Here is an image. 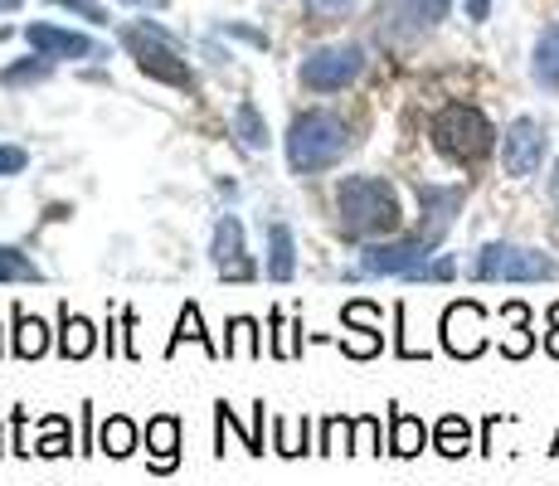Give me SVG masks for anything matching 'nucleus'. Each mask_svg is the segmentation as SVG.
Masks as SVG:
<instances>
[{
  "instance_id": "obj_1",
  "label": "nucleus",
  "mask_w": 559,
  "mask_h": 486,
  "mask_svg": "<svg viewBox=\"0 0 559 486\" xmlns=\"http://www.w3.org/2000/svg\"><path fill=\"white\" fill-rule=\"evenodd\" d=\"M336 224L346 239H390L404 224L400 190L380 176H346L336 186Z\"/></svg>"
},
{
  "instance_id": "obj_2",
  "label": "nucleus",
  "mask_w": 559,
  "mask_h": 486,
  "mask_svg": "<svg viewBox=\"0 0 559 486\" xmlns=\"http://www.w3.org/2000/svg\"><path fill=\"white\" fill-rule=\"evenodd\" d=\"M346 151H350V127L326 107L297 112L293 127H287V166H293V176H317V170L336 166Z\"/></svg>"
},
{
  "instance_id": "obj_3",
  "label": "nucleus",
  "mask_w": 559,
  "mask_h": 486,
  "mask_svg": "<svg viewBox=\"0 0 559 486\" xmlns=\"http://www.w3.org/2000/svg\"><path fill=\"white\" fill-rule=\"evenodd\" d=\"M428 137H433L438 156H448L453 166H477V161H487L491 146H497V127H491L487 112H481V107H472V103L438 107Z\"/></svg>"
},
{
  "instance_id": "obj_4",
  "label": "nucleus",
  "mask_w": 559,
  "mask_h": 486,
  "mask_svg": "<svg viewBox=\"0 0 559 486\" xmlns=\"http://www.w3.org/2000/svg\"><path fill=\"white\" fill-rule=\"evenodd\" d=\"M122 49L136 59V69L156 83H170L180 93H195V69L180 59V39L166 35L156 20H142V25H122Z\"/></svg>"
},
{
  "instance_id": "obj_5",
  "label": "nucleus",
  "mask_w": 559,
  "mask_h": 486,
  "mask_svg": "<svg viewBox=\"0 0 559 486\" xmlns=\"http://www.w3.org/2000/svg\"><path fill=\"white\" fill-rule=\"evenodd\" d=\"M472 277H477V283H555L559 263L550 253H540V248H531V244L497 239L477 253Z\"/></svg>"
},
{
  "instance_id": "obj_6",
  "label": "nucleus",
  "mask_w": 559,
  "mask_h": 486,
  "mask_svg": "<svg viewBox=\"0 0 559 486\" xmlns=\"http://www.w3.org/2000/svg\"><path fill=\"white\" fill-rule=\"evenodd\" d=\"M433 253H438V239H428V234H408V239H370L365 253H360V273H370V277H418Z\"/></svg>"
},
{
  "instance_id": "obj_7",
  "label": "nucleus",
  "mask_w": 559,
  "mask_h": 486,
  "mask_svg": "<svg viewBox=\"0 0 559 486\" xmlns=\"http://www.w3.org/2000/svg\"><path fill=\"white\" fill-rule=\"evenodd\" d=\"M365 73V49L360 45H321L302 59V88L311 93H341Z\"/></svg>"
},
{
  "instance_id": "obj_8",
  "label": "nucleus",
  "mask_w": 559,
  "mask_h": 486,
  "mask_svg": "<svg viewBox=\"0 0 559 486\" xmlns=\"http://www.w3.org/2000/svg\"><path fill=\"white\" fill-rule=\"evenodd\" d=\"M438 331H443V351L453 360H477L487 351V311L477 301H453L443 311V327Z\"/></svg>"
},
{
  "instance_id": "obj_9",
  "label": "nucleus",
  "mask_w": 559,
  "mask_h": 486,
  "mask_svg": "<svg viewBox=\"0 0 559 486\" xmlns=\"http://www.w3.org/2000/svg\"><path fill=\"white\" fill-rule=\"evenodd\" d=\"M545 146H550L545 127L535 122V117H515L507 127V137H501V166H507V176H515V180L535 176L545 161Z\"/></svg>"
},
{
  "instance_id": "obj_10",
  "label": "nucleus",
  "mask_w": 559,
  "mask_h": 486,
  "mask_svg": "<svg viewBox=\"0 0 559 486\" xmlns=\"http://www.w3.org/2000/svg\"><path fill=\"white\" fill-rule=\"evenodd\" d=\"M25 45L35 54H45V59H98V45H93L88 35H79V29H63V25H25Z\"/></svg>"
},
{
  "instance_id": "obj_11",
  "label": "nucleus",
  "mask_w": 559,
  "mask_h": 486,
  "mask_svg": "<svg viewBox=\"0 0 559 486\" xmlns=\"http://www.w3.org/2000/svg\"><path fill=\"white\" fill-rule=\"evenodd\" d=\"M448 5L453 0H384V25L394 35H428L448 20Z\"/></svg>"
},
{
  "instance_id": "obj_12",
  "label": "nucleus",
  "mask_w": 559,
  "mask_h": 486,
  "mask_svg": "<svg viewBox=\"0 0 559 486\" xmlns=\"http://www.w3.org/2000/svg\"><path fill=\"white\" fill-rule=\"evenodd\" d=\"M210 263L219 268L224 277H253V263L243 253V224L234 214H224L210 234Z\"/></svg>"
},
{
  "instance_id": "obj_13",
  "label": "nucleus",
  "mask_w": 559,
  "mask_h": 486,
  "mask_svg": "<svg viewBox=\"0 0 559 486\" xmlns=\"http://www.w3.org/2000/svg\"><path fill=\"white\" fill-rule=\"evenodd\" d=\"M418 194V204H424V229L418 234H428V239H438L443 244V234H448V224L457 220V210H462V190L457 186H414Z\"/></svg>"
},
{
  "instance_id": "obj_14",
  "label": "nucleus",
  "mask_w": 559,
  "mask_h": 486,
  "mask_svg": "<svg viewBox=\"0 0 559 486\" xmlns=\"http://www.w3.org/2000/svg\"><path fill=\"white\" fill-rule=\"evenodd\" d=\"M341 321H346L350 331H360V336H346V355H380L384 351V336H380V307H370V301H346V311H341Z\"/></svg>"
},
{
  "instance_id": "obj_15",
  "label": "nucleus",
  "mask_w": 559,
  "mask_h": 486,
  "mask_svg": "<svg viewBox=\"0 0 559 486\" xmlns=\"http://www.w3.org/2000/svg\"><path fill=\"white\" fill-rule=\"evenodd\" d=\"M146 452H152V472H176L180 462V418L176 414H156L146 424Z\"/></svg>"
},
{
  "instance_id": "obj_16",
  "label": "nucleus",
  "mask_w": 559,
  "mask_h": 486,
  "mask_svg": "<svg viewBox=\"0 0 559 486\" xmlns=\"http://www.w3.org/2000/svg\"><path fill=\"white\" fill-rule=\"evenodd\" d=\"M93 351H98V327H93L88 317L63 307L59 311V355L63 360H88Z\"/></svg>"
},
{
  "instance_id": "obj_17",
  "label": "nucleus",
  "mask_w": 559,
  "mask_h": 486,
  "mask_svg": "<svg viewBox=\"0 0 559 486\" xmlns=\"http://www.w3.org/2000/svg\"><path fill=\"white\" fill-rule=\"evenodd\" d=\"M424 448H428L424 418L404 414V408H390V452H394V458H418Z\"/></svg>"
},
{
  "instance_id": "obj_18",
  "label": "nucleus",
  "mask_w": 559,
  "mask_h": 486,
  "mask_svg": "<svg viewBox=\"0 0 559 486\" xmlns=\"http://www.w3.org/2000/svg\"><path fill=\"white\" fill-rule=\"evenodd\" d=\"M293 273H297L293 229H287V224H273V229H267V277H273V283H293Z\"/></svg>"
},
{
  "instance_id": "obj_19",
  "label": "nucleus",
  "mask_w": 559,
  "mask_h": 486,
  "mask_svg": "<svg viewBox=\"0 0 559 486\" xmlns=\"http://www.w3.org/2000/svg\"><path fill=\"white\" fill-rule=\"evenodd\" d=\"M10 321H15V345H10V351H15L20 360H39V355L49 351V327L39 317H29L25 307L10 311Z\"/></svg>"
},
{
  "instance_id": "obj_20",
  "label": "nucleus",
  "mask_w": 559,
  "mask_h": 486,
  "mask_svg": "<svg viewBox=\"0 0 559 486\" xmlns=\"http://www.w3.org/2000/svg\"><path fill=\"white\" fill-rule=\"evenodd\" d=\"M501 317L511 321V336L501 341V355H511V360H525V355L535 351V331H531V307H525V301H507V307H501Z\"/></svg>"
},
{
  "instance_id": "obj_21",
  "label": "nucleus",
  "mask_w": 559,
  "mask_h": 486,
  "mask_svg": "<svg viewBox=\"0 0 559 486\" xmlns=\"http://www.w3.org/2000/svg\"><path fill=\"white\" fill-rule=\"evenodd\" d=\"M186 341L204 345V355H210V360H219V355H224V345H214V341H210V331H204V321H200V307H195V301H186V311H180V321H176V336H170L166 355H176Z\"/></svg>"
},
{
  "instance_id": "obj_22",
  "label": "nucleus",
  "mask_w": 559,
  "mask_h": 486,
  "mask_svg": "<svg viewBox=\"0 0 559 486\" xmlns=\"http://www.w3.org/2000/svg\"><path fill=\"white\" fill-rule=\"evenodd\" d=\"M136 442H142V434H136V424L127 414H112L98 428V452H107V458H132Z\"/></svg>"
},
{
  "instance_id": "obj_23",
  "label": "nucleus",
  "mask_w": 559,
  "mask_h": 486,
  "mask_svg": "<svg viewBox=\"0 0 559 486\" xmlns=\"http://www.w3.org/2000/svg\"><path fill=\"white\" fill-rule=\"evenodd\" d=\"M433 448L443 452V458H467L472 452V424L462 414H443L433 428Z\"/></svg>"
},
{
  "instance_id": "obj_24",
  "label": "nucleus",
  "mask_w": 559,
  "mask_h": 486,
  "mask_svg": "<svg viewBox=\"0 0 559 486\" xmlns=\"http://www.w3.org/2000/svg\"><path fill=\"white\" fill-rule=\"evenodd\" d=\"M535 83H545V88L559 93V20L550 29H540V39H535Z\"/></svg>"
},
{
  "instance_id": "obj_25",
  "label": "nucleus",
  "mask_w": 559,
  "mask_h": 486,
  "mask_svg": "<svg viewBox=\"0 0 559 486\" xmlns=\"http://www.w3.org/2000/svg\"><path fill=\"white\" fill-rule=\"evenodd\" d=\"M224 355H234V360H258V355H263V331H258L253 317H234V321H229V341H224Z\"/></svg>"
},
{
  "instance_id": "obj_26",
  "label": "nucleus",
  "mask_w": 559,
  "mask_h": 486,
  "mask_svg": "<svg viewBox=\"0 0 559 486\" xmlns=\"http://www.w3.org/2000/svg\"><path fill=\"white\" fill-rule=\"evenodd\" d=\"M234 137H239V142L249 146V151H267V142H273V137H267L263 112H258L249 97H243V103L234 107Z\"/></svg>"
},
{
  "instance_id": "obj_27",
  "label": "nucleus",
  "mask_w": 559,
  "mask_h": 486,
  "mask_svg": "<svg viewBox=\"0 0 559 486\" xmlns=\"http://www.w3.org/2000/svg\"><path fill=\"white\" fill-rule=\"evenodd\" d=\"M0 283H45L39 263L29 253H20L15 244H0Z\"/></svg>"
},
{
  "instance_id": "obj_28",
  "label": "nucleus",
  "mask_w": 559,
  "mask_h": 486,
  "mask_svg": "<svg viewBox=\"0 0 559 486\" xmlns=\"http://www.w3.org/2000/svg\"><path fill=\"white\" fill-rule=\"evenodd\" d=\"M307 414H302V424L297 418H273V452H283V458H302V452H317V448H307Z\"/></svg>"
},
{
  "instance_id": "obj_29",
  "label": "nucleus",
  "mask_w": 559,
  "mask_h": 486,
  "mask_svg": "<svg viewBox=\"0 0 559 486\" xmlns=\"http://www.w3.org/2000/svg\"><path fill=\"white\" fill-rule=\"evenodd\" d=\"M49 73H53V59L35 54V59H25V63H10V69H0V88H29V83H45Z\"/></svg>"
},
{
  "instance_id": "obj_30",
  "label": "nucleus",
  "mask_w": 559,
  "mask_h": 486,
  "mask_svg": "<svg viewBox=\"0 0 559 486\" xmlns=\"http://www.w3.org/2000/svg\"><path fill=\"white\" fill-rule=\"evenodd\" d=\"M273 355L277 360H297L302 355V321H287L283 311H273Z\"/></svg>"
},
{
  "instance_id": "obj_31",
  "label": "nucleus",
  "mask_w": 559,
  "mask_h": 486,
  "mask_svg": "<svg viewBox=\"0 0 559 486\" xmlns=\"http://www.w3.org/2000/svg\"><path fill=\"white\" fill-rule=\"evenodd\" d=\"M69 448H73L69 418H63V414H49V418H45V438L35 442V452H39V458H69Z\"/></svg>"
},
{
  "instance_id": "obj_32",
  "label": "nucleus",
  "mask_w": 559,
  "mask_h": 486,
  "mask_svg": "<svg viewBox=\"0 0 559 486\" xmlns=\"http://www.w3.org/2000/svg\"><path fill=\"white\" fill-rule=\"evenodd\" d=\"M350 428H356V418H326L321 438H317V452H350Z\"/></svg>"
},
{
  "instance_id": "obj_33",
  "label": "nucleus",
  "mask_w": 559,
  "mask_h": 486,
  "mask_svg": "<svg viewBox=\"0 0 559 486\" xmlns=\"http://www.w3.org/2000/svg\"><path fill=\"white\" fill-rule=\"evenodd\" d=\"M350 452H380V418L360 414L356 428H350Z\"/></svg>"
},
{
  "instance_id": "obj_34",
  "label": "nucleus",
  "mask_w": 559,
  "mask_h": 486,
  "mask_svg": "<svg viewBox=\"0 0 559 486\" xmlns=\"http://www.w3.org/2000/svg\"><path fill=\"white\" fill-rule=\"evenodd\" d=\"M49 5L73 10V15H79V20H88V25H107V10L98 5V0H49Z\"/></svg>"
},
{
  "instance_id": "obj_35",
  "label": "nucleus",
  "mask_w": 559,
  "mask_h": 486,
  "mask_svg": "<svg viewBox=\"0 0 559 486\" xmlns=\"http://www.w3.org/2000/svg\"><path fill=\"white\" fill-rule=\"evenodd\" d=\"M302 5H307L311 20H341V15H350L356 0H302Z\"/></svg>"
},
{
  "instance_id": "obj_36",
  "label": "nucleus",
  "mask_w": 559,
  "mask_h": 486,
  "mask_svg": "<svg viewBox=\"0 0 559 486\" xmlns=\"http://www.w3.org/2000/svg\"><path fill=\"white\" fill-rule=\"evenodd\" d=\"M29 166V151L25 146H0V176H20Z\"/></svg>"
},
{
  "instance_id": "obj_37",
  "label": "nucleus",
  "mask_w": 559,
  "mask_h": 486,
  "mask_svg": "<svg viewBox=\"0 0 559 486\" xmlns=\"http://www.w3.org/2000/svg\"><path fill=\"white\" fill-rule=\"evenodd\" d=\"M453 273H457V263L443 253V258H438V263H428L424 273H418V283H448V277H453Z\"/></svg>"
},
{
  "instance_id": "obj_38",
  "label": "nucleus",
  "mask_w": 559,
  "mask_h": 486,
  "mask_svg": "<svg viewBox=\"0 0 559 486\" xmlns=\"http://www.w3.org/2000/svg\"><path fill=\"white\" fill-rule=\"evenodd\" d=\"M219 35H234V39H249V45L267 49V35L263 29H249V25H219Z\"/></svg>"
},
{
  "instance_id": "obj_39",
  "label": "nucleus",
  "mask_w": 559,
  "mask_h": 486,
  "mask_svg": "<svg viewBox=\"0 0 559 486\" xmlns=\"http://www.w3.org/2000/svg\"><path fill=\"white\" fill-rule=\"evenodd\" d=\"M15 452L29 458V438H25V408H15Z\"/></svg>"
},
{
  "instance_id": "obj_40",
  "label": "nucleus",
  "mask_w": 559,
  "mask_h": 486,
  "mask_svg": "<svg viewBox=\"0 0 559 486\" xmlns=\"http://www.w3.org/2000/svg\"><path fill=\"white\" fill-rule=\"evenodd\" d=\"M467 15L472 20H487L491 15V0H467Z\"/></svg>"
},
{
  "instance_id": "obj_41",
  "label": "nucleus",
  "mask_w": 559,
  "mask_h": 486,
  "mask_svg": "<svg viewBox=\"0 0 559 486\" xmlns=\"http://www.w3.org/2000/svg\"><path fill=\"white\" fill-rule=\"evenodd\" d=\"M545 351H550L555 360H559V327H550V331H545Z\"/></svg>"
},
{
  "instance_id": "obj_42",
  "label": "nucleus",
  "mask_w": 559,
  "mask_h": 486,
  "mask_svg": "<svg viewBox=\"0 0 559 486\" xmlns=\"http://www.w3.org/2000/svg\"><path fill=\"white\" fill-rule=\"evenodd\" d=\"M550 200H555V210H559V161H555V176H550Z\"/></svg>"
},
{
  "instance_id": "obj_43",
  "label": "nucleus",
  "mask_w": 559,
  "mask_h": 486,
  "mask_svg": "<svg viewBox=\"0 0 559 486\" xmlns=\"http://www.w3.org/2000/svg\"><path fill=\"white\" fill-rule=\"evenodd\" d=\"M550 327H559V301H555V307H550Z\"/></svg>"
},
{
  "instance_id": "obj_44",
  "label": "nucleus",
  "mask_w": 559,
  "mask_h": 486,
  "mask_svg": "<svg viewBox=\"0 0 559 486\" xmlns=\"http://www.w3.org/2000/svg\"><path fill=\"white\" fill-rule=\"evenodd\" d=\"M0 10H20V0H0Z\"/></svg>"
},
{
  "instance_id": "obj_45",
  "label": "nucleus",
  "mask_w": 559,
  "mask_h": 486,
  "mask_svg": "<svg viewBox=\"0 0 559 486\" xmlns=\"http://www.w3.org/2000/svg\"><path fill=\"white\" fill-rule=\"evenodd\" d=\"M550 452H559V434H555V448H550Z\"/></svg>"
},
{
  "instance_id": "obj_46",
  "label": "nucleus",
  "mask_w": 559,
  "mask_h": 486,
  "mask_svg": "<svg viewBox=\"0 0 559 486\" xmlns=\"http://www.w3.org/2000/svg\"><path fill=\"white\" fill-rule=\"evenodd\" d=\"M0 452H5V438H0Z\"/></svg>"
}]
</instances>
